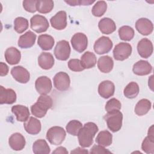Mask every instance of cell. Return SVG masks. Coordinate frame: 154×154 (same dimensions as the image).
I'll return each mask as SVG.
<instances>
[{"instance_id":"16","label":"cell","mask_w":154,"mask_h":154,"mask_svg":"<svg viewBox=\"0 0 154 154\" xmlns=\"http://www.w3.org/2000/svg\"><path fill=\"white\" fill-rule=\"evenodd\" d=\"M135 28L140 34L143 35H148L153 32V25L149 19L143 17L137 20Z\"/></svg>"},{"instance_id":"22","label":"cell","mask_w":154,"mask_h":154,"mask_svg":"<svg viewBox=\"0 0 154 154\" xmlns=\"http://www.w3.org/2000/svg\"><path fill=\"white\" fill-rule=\"evenodd\" d=\"M11 111L19 122H25L29 117L30 112L27 106L22 105H16L12 106Z\"/></svg>"},{"instance_id":"40","label":"cell","mask_w":154,"mask_h":154,"mask_svg":"<svg viewBox=\"0 0 154 154\" xmlns=\"http://www.w3.org/2000/svg\"><path fill=\"white\" fill-rule=\"evenodd\" d=\"M68 67L70 70L73 72H81L85 69L79 59L70 60L68 62Z\"/></svg>"},{"instance_id":"13","label":"cell","mask_w":154,"mask_h":154,"mask_svg":"<svg viewBox=\"0 0 154 154\" xmlns=\"http://www.w3.org/2000/svg\"><path fill=\"white\" fill-rule=\"evenodd\" d=\"M11 74L16 81L22 84L27 83L30 79L29 72L20 66L13 67L11 70Z\"/></svg>"},{"instance_id":"14","label":"cell","mask_w":154,"mask_h":154,"mask_svg":"<svg viewBox=\"0 0 154 154\" xmlns=\"http://www.w3.org/2000/svg\"><path fill=\"white\" fill-rule=\"evenodd\" d=\"M51 26L55 29L62 30L67 26V14L64 11H60L50 19Z\"/></svg>"},{"instance_id":"4","label":"cell","mask_w":154,"mask_h":154,"mask_svg":"<svg viewBox=\"0 0 154 154\" xmlns=\"http://www.w3.org/2000/svg\"><path fill=\"white\" fill-rule=\"evenodd\" d=\"M66 135V131L62 127L53 126L47 131L46 138L51 144L57 146L63 142Z\"/></svg>"},{"instance_id":"9","label":"cell","mask_w":154,"mask_h":154,"mask_svg":"<svg viewBox=\"0 0 154 154\" xmlns=\"http://www.w3.org/2000/svg\"><path fill=\"white\" fill-rule=\"evenodd\" d=\"M113 46L111 40L106 36H102L99 38L94 44V51L97 54H104L108 53Z\"/></svg>"},{"instance_id":"10","label":"cell","mask_w":154,"mask_h":154,"mask_svg":"<svg viewBox=\"0 0 154 154\" xmlns=\"http://www.w3.org/2000/svg\"><path fill=\"white\" fill-rule=\"evenodd\" d=\"M72 48L78 52H84L88 45V38L86 35L82 32L75 34L70 40Z\"/></svg>"},{"instance_id":"23","label":"cell","mask_w":154,"mask_h":154,"mask_svg":"<svg viewBox=\"0 0 154 154\" xmlns=\"http://www.w3.org/2000/svg\"><path fill=\"white\" fill-rule=\"evenodd\" d=\"M99 30L102 34H110L116 29V25L114 20L108 17L102 18L98 23Z\"/></svg>"},{"instance_id":"28","label":"cell","mask_w":154,"mask_h":154,"mask_svg":"<svg viewBox=\"0 0 154 154\" xmlns=\"http://www.w3.org/2000/svg\"><path fill=\"white\" fill-rule=\"evenodd\" d=\"M96 55L91 52L87 51L81 56V62L83 67L85 69H91L95 66L96 64Z\"/></svg>"},{"instance_id":"24","label":"cell","mask_w":154,"mask_h":154,"mask_svg":"<svg viewBox=\"0 0 154 154\" xmlns=\"http://www.w3.org/2000/svg\"><path fill=\"white\" fill-rule=\"evenodd\" d=\"M4 55L6 61L10 65L17 64L20 61V52L15 47L7 48L5 51Z\"/></svg>"},{"instance_id":"29","label":"cell","mask_w":154,"mask_h":154,"mask_svg":"<svg viewBox=\"0 0 154 154\" xmlns=\"http://www.w3.org/2000/svg\"><path fill=\"white\" fill-rule=\"evenodd\" d=\"M151 102L147 99H142L140 100L136 104L135 107V112L139 116L146 114L151 108Z\"/></svg>"},{"instance_id":"2","label":"cell","mask_w":154,"mask_h":154,"mask_svg":"<svg viewBox=\"0 0 154 154\" xmlns=\"http://www.w3.org/2000/svg\"><path fill=\"white\" fill-rule=\"evenodd\" d=\"M53 101L51 96L41 95L37 99V102L31 106V111L33 116L38 118L43 117L47 111L52 106Z\"/></svg>"},{"instance_id":"31","label":"cell","mask_w":154,"mask_h":154,"mask_svg":"<svg viewBox=\"0 0 154 154\" xmlns=\"http://www.w3.org/2000/svg\"><path fill=\"white\" fill-rule=\"evenodd\" d=\"M96 142L103 147L109 146L112 142V135L106 130L100 131L96 137Z\"/></svg>"},{"instance_id":"11","label":"cell","mask_w":154,"mask_h":154,"mask_svg":"<svg viewBox=\"0 0 154 154\" xmlns=\"http://www.w3.org/2000/svg\"><path fill=\"white\" fill-rule=\"evenodd\" d=\"M35 87L40 94L46 95L52 90V85L51 80L46 76H40L35 82Z\"/></svg>"},{"instance_id":"36","label":"cell","mask_w":154,"mask_h":154,"mask_svg":"<svg viewBox=\"0 0 154 154\" xmlns=\"http://www.w3.org/2000/svg\"><path fill=\"white\" fill-rule=\"evenodd\" d=\"M29 26L28 20L23 17H17L14 20V29L19 34L26 31Z\"/></svg>"},{"instance_id":"32","label":"cell","mask_w":154,"mask_h":154,"mask_svg":"<svg viewBox=\"0 0 154 154\" xmlns=\"http://www.w3.org/2000/svg\"><path fill=\"white\" fill-rule=\"evenodd\" d=\"M140 91L139 86L135 82H129L125 88L123 94L128 99H134L137 96Z\"/></svg>"},{"instance_id":"43","label":"cell","mask_w":154,"mask_h":154,"mask_svg":"<svg viewBox=\"0 0 154 154\" xmlns=\"http://www.w3.org/2000/svg\"><path fill=\"white\" fill-rule=\"evenodd\" d=\"M65 2L69 4L71 6H75V5H88L93 2L94 1H65Z\"/></svg>"},{"instance_id":"20","label":"cell","mask_w":154,"mask_h":154,"mask_svg":"<svg viewBox=\"0 0 154 154\" xmlns=\"http://www.w3.org/2000/svg\"><path fill=\"white\" fill-rule=\"evenodd\" d=\"M132 71L137 75L144 76L152 72V66L148 61L141 60L134 64Z\"/></svg>"},{"instance_id":"33","label":"cell","mask_w":154,"mask_h":154,"mask_svg":"<svg viewBox=\"0 0 154 154\" xmlns=\"http://www.w3.org/2000/svg\"><path fill=\"white\" fill-rule=\"evenodd\" d=\"M141 149L146 153H154V134H147V136L142 142Z\"/></svg>"},{"instance_id":"34","label":"cell","mask_w":154,"mask_h":154,"mask_svg":"<svg viewBox=\"0 0 154 154\" xmlns=\"http://www.w3.org/2000/svg\"><path fill=\"white\" fill-rule=\"evenodd\" d=\"M119 37L124 41H130L134 37L135 32L134 29L128 25L120 27L118 31Z\"/></svg>"},{"instance_id":"3","label":"cell","mask_w":154,"mask_h":154,"mask_svg":"<svg viewBox=\"0 0 154 154\" xmlns=\"http://www.w3.org/2000/svg\"><path fill=\"white\" fill-rule=\"evenodd\" d=\"M104 120L106 122L107 126L109 130L113 132H116L120 130L122 126L123 114L119 110H112L104 116Z\"/></svg>"},{"instance_id":"46","label":"cell","mask_w":154,"mask_h":154,"mask_svg":"<svg viewBox=\"0 0 154 154\" xmlns=\"http://www.w3.org/2000/svg\"><path fill=\"white\" fill-rule=\"evenodd\" d=\"M71 153H88L87 150L83 149L82 147H77L73 150L71 151Z\"/></svg>"},{"instance_id":"44","label":"cell","mask_w":154,"mask_h":154,"mask_svg":"<svg viewBox=\"0 0 154 154\" xmlns=\"http://www.w3.org/2000/svg\"><path fill=\"white\" fill-rule=\"evenodd\" d=\"M8 66L3 63L1 62L0 63V75L1 76H6L8 74Z\"/></svg>"},{"instance_id":"18","label":"cell","mask_w":154,"mask_h":154,"mask_svg":"<svg viewBox=\"0 0 154 154\" xmlns=\"http://www.w3.org/2000/svg\"><path fill=\"white\" fill-rule=\"evenodd\" d=\"M36 35L31 31H28L24 34L20 36L17 45L22 49H27L31 48L35 43L36 40Z\"/></svg>"},{"instance_id":"12","label":"cell","mask_w":154,"mask_h":154,"mask_svg":"<svg viewBox=\"0 0 154 154\" xmlns=\"http://www.w3.org/2000/svg\"><path fill=\"white\" fill-rule=\"evenodd\" d=\"M153 50V44L149 39L144 38L138 42L137 45V51L138 54L142 58H149L152 54Z\"/></svg>"},{"instance_id":"38","label":"cell","mask_w":154,"mask_h":154,"mask_svg":"<svg viewBox=\"0 0 154 154\" xmlns=\"http://www.w3.org/2000/svg\"><path fill=\"white\" fill-rule=\"evenodd\" d=\"M107 9V4L104 1H99L93 5L91 12L96 17H101L104 14Z\"/></svg>"},{"instance_id":"41","label":"cell","mask_w":154,"mask_h":154,"mask_svg":"<svg viewBox=\"0 0 154 154\" xmlns=\"http://www.w3.org/2000/svg\"><path fill=\"white\" fill-rule=\"evenodd\" d=\"M37 1L35 0H25L23 1V7L28 12L35 13L37 11Z\"/></svg>"},{"instance_id":"26","label":"cell","mask_w":154,"mask_h":154,"mask_svg":"<svg viewBox=\"0 0 154 154\" xmlns=\"http://www.w3.org/2000/svg\"><path fill=\"white\" fill-rule=\"evenodd\" d=\"M114 66V61L112 58L108 56L105 55L100 57L97 61V67L102 73L110 72Z\"/></svg>"},{"instance_id":"5","label":"cell","mask_w":154,"mask_h":154,"mask_svg":"<svg viewBox=\"0 0 154 154\" xmlns=\"http://www.w3.org/2000/svg\"><path fill=\"white\" fill-rule=\"evenodd\" d=\"M132 46L129 43L121 42L116 45L113 49V56L115 60L123 61L127 59L132 53Z\"/></svg>"},{"instance_id":"45","label":"cell","mask_w":154,"mask_h":154,"mask_svg":"<svg viewBox=\"0 0 154 154\" xmlns=\"http://www.w3.org/2000/svg\"><path fill=\"white\" fill-rule=\"evenodd\" d=\"M52 153H57V154H58V153H60V154L65 153V154H67V153H68V152H67V150H66V149L65 147L60 146V147H58L57 149H55V150L54 151H53Z\"/></svg>"},{"instance_id":"42","label":"cell","mask_w":154,"mask_h":154,"mask_svg":"<svg viewBox=\"0 0 154 154\" xmlns=\"http://www.w3.org/2000/svg\"><path fill=\"white\" fill-rule=\"evenodd\" d=\"M90 153H111L110 151L106 149L103 146L100 145H94L90 149Z\"/></svg>"},{"instance_id":"27","label":"cell","mask_w":154,"mask_h":154,"mask_svg":"<svg viewBox=\"0 0 154 154\" xmlns=\"http://www.w3.org/2000/svg\"><path fill=\"white\" fill-rule=\"evenodd\" d=\"M37 43L42 50L49 51L53 48L55 40L53 37L50 35L42 34L38 36Z\"/></svg>"},{"instance_id":"15","label":"cell","mask_w":154,"mask_h":154,"mask_svg":"<svg viewBox=\"0 0 154 154\" xmlns=\"http://www.w3.org/2000/svg\"><path fill=\"white\" fill-rule=\"evenodd\" d=\"M115 91L114 83L109 80L101 82L98 86V93L104 99H108L113 96Z\"/></svg>"},{"instance_id":"1","label":"cell","mask_w":154,"mask_h":154,"mask_svg":"<svg viewBox=\"0 0 154 154\" xmlns=\"http://www.w3.org/2000/svg\"><path fill=\"white\" fill-rule=\"evenodd\" d=\"M99 128L93 122H87L81 129L78 137L79 145L82 147H88L93 143V138Z\"/></svg>"},{"instance_id":"7","label":"cell","mask_w":154,"mask_h":154,"mask_svg":"<svg viewBox=\"0 0 154 154\" xmlns=\"http://www.w3.org/2000/svg\"><path fill=\"white\" fill-rule=\"evenodd\" d=\"M31 28L37 33H42L47 31L49 24L47 19L42 15L35 14L30 19Z\"/></svg>"},{"instance_id":"39","label":"cell","mask_w":154,"mask_h":154,"mask_svg":"<svg viewBox=\"0 0 154 154\" xmlns=\"http://www.w3.org/2000/svg\"><path fill=\"white\" fill-rule=\"evenodd\" d=\"M122 104L116 98H112L107 101L105 106V109L107 112H109L112 110H120Z\"/></svg>"},{"instance_id":"8","label":"cell","mask_w":154,"mask_h":154,"mask_svg":"<svg viewBox=\"0 0 154 154\" xmlns=\"http://www.w3.org/2000/svg\"><path fill=\"white\" fill-rule=\"evenodd\" d=\"M55 88L61 91H64L69 88L70 79L69 75L64 72H58L53 78Z\"/></svg>"},{"instance_id":"30","label":"cell","mask_w":154,"mask_h":154,"mask_svg":"<svg viewBox=\"0 0 154 154\" xmlns=\"http://www.w3.org/2000/svg\"><path fill=\"white\" fill-rule=\"evenodd\" d=\"M32 151L35 154H48L50 153L51 149L46 140L39 139L33 143Z\"/></svg>"},{"instance_id":"25","label":"cell","mask_w":154,"mask_h":154,"mask_svg":"<svg viewBox=\"0 0 154 154\" xmlns=\"http://www.w3.org/2000/svg\"><path fill=\"white\" fill-rule=\"evenodd\" d=\"M54 58L49 52H42L38 57V64L44 70L51 69L54 64Z\"/></svg>"},{"instance_id":"17","label":"cell","mask_w":154,"mask_h":154,"mask_svg":"<svg viewBox=\"0 0 154 154\" xmlns=\"http://www.w3.org/2000/svg\"><path fill=\"white\" fill-rule=\"evenodd\" d=\"M16 93L11 88H5L0 86V103L13 104L16 101Z\"/></svg>"},{"instance_id":"21","label":"cell","mask_w":154,"mask_h":154,"mask_svg":"<svg viewBox=\"0 0 154 154\" xmlns=\"http://www.w3.org/2000/svg\"><path fill=\"white\" fill-rule=\"evenodd\" d=\"M23 126L26 132L31 135L38 134L42 128L40 121L34 117H30L24 123Z\"/></svg>"},{"instance_id":"6","label":"cell","mask_w":154,"mask_h":154,"mask_svg":"<svg viewBox=\"0 0 154 154\" xmlns=\"http://www.w3.org/2000/svg\"><path fill=\"white\" fill-rule=\"evenodd\" d=\"M70 45L66 40L58 42L54 49L55 57L57 60L61 61L67 60L70 57Z\"/></svg>"},{"instance_id":"37","label":"cell","mask_w":154,"mask_h":154,"mask_svg":"<svg viewBox=\"0 0 154 154\" xmlns=\"http://www.w3.org/2000/svg\"><path fill=\"white\" fill-rule=\"evenodd\" d=\"M82 127V124L78 120H72L66 125V129L67 133L74 136H77Z\"/></svg>"},{"instance_id":"19","label":"cell","mask_w":154,"mask_h":154,"mask_svg":"<svg viewBox=\"0 0 154 154\" xmlns=\"http://www.w3.org/2000/svg\"><path fill=\"white\" fill-rule=\"evenodd\" d=\"M8 144L13 150L19 151L22 150L25 147L26 141L24 137L21 134L16 132L10 137Z\"/></svg>"},{"instance_id":"35","label":"cell","mask_w":154,"mask_h":154,"mask_svg":"<svg viewBox=\"0 0 154 154\" xmlns=\"http://www.w3.org/2000/svg\"><path fill=\"white\" fill-rule=\"evenodd\" d=\"M54 8V1L38 0L37 1V11L42 14L50 13Z\"/></svg>"}]
</instances>
